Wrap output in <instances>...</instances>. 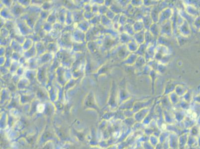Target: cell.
I'll use <instances>...</instances> for the list:
<instances>
[{"mask_svg": "<svg viewBox=\"0 0 200 149\" xmlns=\"http://www.w3.org/2000/svg\"><path fill=\"white\" fill-rule=\"evenodd\" d=\"M44 108H45V107H44V105H39L38 107H37L38 111L40 112H41L44 111Z\"/></svg>", "mask_w": 200, "mask_h": 149, "instance_id": "obj_1", "label": "cell"}]
</instances>
